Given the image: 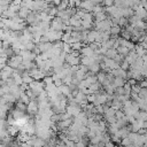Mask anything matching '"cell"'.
<instances>
[{
    "label": "cell",
    "mask_w": 147,
    "mask_h": 147,
    "mask_svg": "<svg viewBox=\"0 0 147 147\" xmlns=\"http://www.w3.org/2000/svg\"><path fill=\"white\" fill-rule=\"evenodd\" d=\"M111 18L108 17L103 21H95V30L98 31H110V28L113 26Z\"/></svg>",
    "instance_id": "obj_1"
},
{
    "label": "cell",
    "mask_w": 147,
    "mask_h": 147,
    "mask_svg": "<svg viewBox=\"0 0 147 147\" xmlns=\"http://www.w3.org/2000/svg\"><path fill=\"white\" fill-rule=\"evenodd\" d=\"M65 23L63 22V20L59 16H55L52 22H51V29L52 30H57V31H64L65 30Z\"/></svg>",
    "instance_id": "obj_2"
},
{
    "label": "cell",
    "mask_w": 147,
    "mask_h": 147,
    "mask_svg": "<svg viewBox=\"0 0 147 147\" xmlns=\"http://www.w3.org/2000/svg\"><path fill=\"white\" fill-rule=\"evenodd\" d=\"M45 86L46 85H44V82H40V80H33L32 83H30L29 84V87L37 94V95H39L41 92H44L45 91Z\"/></svg>",
    "instance_id": "obj_3"
},
{
    "label": "cell",
    "mask_w": 147,
    "mask_h": 147,
    "mask_svg": "<svg viewBox=\"0 0 147 147\" xmlns=\"http://www.w3.org/2000/svg\"><path fill=\"white\" fill-rule=\"evenodd\" d=\"M22 62H23V57H22V55H20V54H14L11 57L8 59L7 64H9L10 67H13L14 69H17V68L22 64Z\"/></svg>",
    "instance_id": "obj_4"
},
{
    "label": "cell",
    "mask_w": 147,
    "mask_h": 147,
    "mask_svg": "<svg viewBox=\"0 0 147 147\" xmlns=\"http://www.w3.org/2000/svg\"><path fill=\"white\" fill-rule=\"evenodd\" d=\"M26 110H28V113L30 115H37L39 113V101H38V99L31 100L29 102V105H28Z\"/></svg>",
    "instance_id": "obj_5"
},
{
    "label": "cell",
    "mask_w": 147,
    "mask_h": 147,
    "mask_svg": "<svg viewBox=\"0 0 147 147\" xmlns=\"http://www.w3.org/2000/svg\"><path fill=\"white\" fill-rule=\"evenodd\" d=\"M29 72H30V75L33 77V79H36V80H41V79H44L45 78V76L47 75L45 71H42L40 68H33V69H31V70H29Z\"/></svg>",
    "instance_id": "obj_6"
},
{
    "label": "cell",
    "mask_w": 147,
    "mask_h": 147,
    "mask_svg": "<svg viewBox=\"0 0 147 147\" xmlns=\"http://www.w3.org/2000/svg\"><path fill=\"white\" fill-rule=\"evenodd\" d=\"M75 99H76V101H77L82 107H84L85 105H87V103H88L87 94H86V93H84L82 90H79V91L75 94Z\"/></svg>",
    "instance_id": "obj_7"
},
{
    "label": "cell",
    "mask_w": 147,
    "mask_h": 147,
    "mask_svg": "<svg viewBox=\"0 0 147 147\" xmlns=\"http://www.w3.org/2000/svg\"><path fill=\"white\" fill-rule=\"evenodd\" d=\"M72 117H76L80 111H82V106L79 103H72V105H69L67 106V110Z\"/></svg>",
    "instance_id": "obj_8"
},
{
    "label": "cell",
    "mask_w": 147,
    "mask_h": 147,
    "mask_svg": "<svg viewBox=\"0 0 147 147\" xmlns=\"http://www.w3.org/2000/svg\"><path fill=\"white\" fill-rule=\"evenodd\" d=\"M106 64V67L109 69V70H113V69H116V68H119L121 67V63L115 61L114 59H110V57H107V56H103V60H102Z\"/></svg>",
    "instance_id": "obj_9"
},
{
    "label": "cell",
    "mask_w": 147,
    "mask_h": 147,
    "mask_svg": "<svg viewBox=\"0 0 147 147\" xmlns=\"http://www.w3.org/2000/svg\"><path fill=\"white\" fill-rule=\"evenodd\" d=\"M14 71H15V69H14L13 67H10L9 64H7L5 68H2V69H1V78H2L3 80H6V79L10 78V77L13 76Z\"/></svg>",
    "instance_id": "obj_10"
},
{
    "label": "cell",
    "mask_w": 147,
    "mask_h": 147,
    "mask_svg": "<svg viewBox=\"0 0 147 147\" xmlns=\"http://www.w3.org/2000/svg\"><path fill=\"white\" fill-rule=\"evenodd\" d=\"M65 62L70 65H78L80 63V59H79V56L75 55L74 53H68L67 57H65Z\"/></svg>",
    "instance_id": "obj_11"
},
{
    "label": "cell",
    "mask_w": 147,
    "mask_h": 147,
    "mask_svg": "<svg viewBox=\"0 0 147 147\" xmlns=\"http://www.w3.org/2000/svg\"><path fill=\"white\" fill-rule=\"evenodd\" d=\"M20 55H22L23 60H30V61H33L37 56L32 51H29V49H21Z\"/></svg>",
    "instance_id": "obj_12"
},
{
    "label": "cell",
    "mask_w": 147,
    "mask_h": 147,
    "mask_svg": "<svg viewBox=\"0 0 147 147\" xmlns=\"http://www.w3.org/2000/svg\"><path fill=\"white\" fill-rule=\"evenodd\" d=\"M94 6H95V3L92 2L91 0H83L79 7H80L82 9H84L85 11H93Z\"/></svg>",
    "instance_id": "obj_13"
},
{
    "label": "cell",
    "mask_w": 147,
    "mask_h": 147,
    "mask_svg": "<svg viewBox=\"0 0 147 147\" xmlns=\"http://www.w3.org/2000/svg\"><path fill=\"white\" fill-rule=\"evenodd\" d=\"M111 74L115 76V77H123V78H127V70H124L123 68H116V69H113L110 70Z\"/></svg>",
    "instance_id": "obj_14"
},
{
    "label": "cell",
    "mask_w": 147,
    "mask_h": 147,
    "mask_svg": "<svg viewBox=\"0 0 147 147\" xmlns=\"http://www.w3.org/2000/svg\"><path fill=\"white\" fill-rule=\"evenodd\" d=\"M80 54L82 56H94L95 55V51L88 45V46H84L82 49H80Z\"/></svg>",
    "instance_id": "obj_15"
},
{
    "label": "cell",
    "mask_w": 147,
    "mask_h": 147,
    "mask_svg": "<svg viewBox=\"0 0 147 147\" xmlns=\"http://www.w3.org/2000/svg\"><path fill=\"white\" fill-rule=\"evenodd\" d=\"M134 14H136L137 16H139V17H140L141 20H144V21H146V20H147V10H146V9H145V7H142V6L137 7V8H136Z\"/></svg>",
    "instance_id": "obj_16"
},
{
    "label": "cell",
    "mask_w": 147,
    "mask_h": 147,
    "mask_svg": "<svg viewBox=\"0 0 147 147\" xmlns=\"http://www.w3.org/2000/svg\"><path fill=\"white\" fill-rule=\"evenodd\" d=\"M98 33H99V31L98 30H92V31H88V33H87V37H86V42H88V44H92V42H95V40H96V37H98Z\"/></svg>",
    "instance_id": "obj_17"
},
{
    "label": "cell",
    "mask_w": 147,
    "mask_h": 147,
    "mask_svg": "<svg viewBox=\"0 0 147 147\" xmlns=\"http://www.w3.org/2000/svg\"><path fill=\"white\" fill-rule=\"evenodd\" d=\"M142 67H144V59L142 57H140V56H138L137 59H136V61L131 64V69H137V70H141L142 69Z\"/></svg>",
    "instance_id": "obj_18"
},
{
    "label": "cell",
    "mask_w": 147,
    "mask_h": 147,
    "mask_svg": "<svg viewBox=\"0 0 147 147\" xmlns=\"http://www.w3.org/2000/svg\"><path fill=\"white\" fill-rule=\"evenodd\" d=\"M59 88H60V92H61L63 95H65L67 98H69L70 95H72V91H71V88H70L69 85L62 84L61 86H59Z\"/></svg>",
    "instance_id": "obj_19"
},
{
    "label": "cell",
    "mask_w": 147,
    "mask_h": 147,
    "mask_svg": "<svg viewBox=\"0 0 147 147\" xmlns=\"http://www.w3.org/2000/svg\"><path fill=\"white\" fill-rule=\"evenodd\" d=\"M69 23H70V25H72V26H80L82 25V18L77 15V14H75V15H72L71 17H70V20H69Z\"/></svg>",
    "instance_id": "obj_20"
},
{
    "label": "cell",
    "mask_w": 147,
    "mask_h": 147,
    "mask_svg": "<svg viewBox=\"0 0 147 147\" xmlns=\"http://www.w3.org/2000/svg\"><path fill=\"white\" fill-rule=\"evenodd\" d=\"M37 45H38V47H39V49H40V52H41V53H42V52H47V51H49V49L53 47V44H52V41H46V42H38Z\"/></svg>",
    "instance_id": "obj_21"
},
{
    "label": "cell",
    "mask_w": 147,
    "mask_h": 147,
    "mask_svg": "<svg viewBox=\"0 0 147 147\" xmlns=\"http://www.w3.org/2000/svg\"><path fill=\"white\" fill-rule=\"evenodd\" d=\"M13 79L15 80V83L16 84H18V85H21V84H23V77H22V72L21 71H18L17 69H15V71H14V74H13Z\"/></svg>",
    "instance_id": "obj_22"
},
{
    "label": "cell",
    "mask_w": 147,
    "mask_h": 147,
    "mask_svg": "<svg viewBox=\"0 0 147 147\" xmlns=\"http://www.w3.org/2000/svg\"><path fill=\"white\" fill-rule=\"evenodd\" d=\"M134 51L137 52L138 56H140V57H142V56H145L147 54V48H145L141 44L140 45H136L134 46Z\"/></svg>",
    "instance_id": "obj_23"
},
{
    "label": "cell",
    "mask_w": 147,
    "mask_h": 147,
    "mask_svg": "<svg viewBox=\"0 0 147 147\" xmlns=\"http://www.w3.org/2000/svg\"><path fill=\"white\" fill-rule=\"evenodd\" d=\"M113 108H115L116 110H118V109H121L122 107H123V102L122 101H119L116 96H114V99L111 100V105H110Z\"/></svg>",
    "instance_id": "obj_24"
},
{
    "label": "cell",
    "mask_w": 147,
    "mask_h": 147,
    "mask_svg": "<svg viewBox=\"0 0 147 147\" xmlns=\"http://www.w3.org/2000/svg\"><path fill=\"white\" fill-rule=\"evenodd\" d=\"M100 68H101L100 62H94L93 64H91V65L88 67V70H90L91 72H93V74H98V72L100 71Z\"/></svg>",
    "instance_id": "obj_25"
},
{
    "label": "cell",
    "mask_w": 147,
    "mask_h": 147,
    "mask_svg": "<svg viewBox=\"0 0 147 147\" xmlns=\"http://www.w3.org/2000/svg\"><path fill=\"white\" fill-rule=\"evenodd\" d=\"M125 83H126V82H125V78H123V77H115V78H114V82H113V84H114L116 87L124 86Z\"/></svg>",
    "instance_id": "obj_26"
},
{
    "label": "cell",
    "mask_w": 147,
    "mask_h": 147,
    "mask_svg": "<svg viewBox=\"0 0 147 147\" xmlns=\"http://www.w3.org/2000/svg\"><path fill=\"white\" fill-rule=\"evenodd\" d=\"M94 18H95V21H103V20L108 18V17H107V13H106L105 10L99 11V13H95V14H94Z\"/></svg>",
    "instance_id": "obj_27"
},
{
    "label": "cell",
    "mask_w": 147,
    "mask_h": 147,
    "mask_svg": "<svg viewBox=\"0 0 147 147\" xmlns=\"http://www.w3.org/2000/svg\"><path fill=\"white\" fill-rule=\"evenodd\" d=\"M122 32V29H121V25H113L110 28V34L111 36H118L119 33Z\"/></svg>",
    "instance_id": "obj_28"
},
{
    "label": "cell",
    "mask_w": 147,
    "mask_h": 147,
    "mask_svg": "<svg viewBox=\"0 0 147 147\" xmlns=\"http://www.w3.org/2000/svg\"><path fill=\"white\" fill-rule=\"evenodd\" d=\"M133 14H134V11H133V8H132V7H126V8H123V16H124V17L130 18V17H131Z\"/></svg>",
    "instance_id": "obj_29"
},
{
    "label": "cell",
    "mask_w": 147,
    "mask_h": 147,
    "mask_svg": "<svg viewBox=\"0 0 147 147\" xmlns=\"http://www.w3.org/2000/svg\"><path fill=\"white\" fill-rule=\"evenodd\" d=\"M118 54V51L116 49V48H109L108 51H107V53L105 54V56H107V57H110V59H115V56Z\"/></svg>",
    "instance_id": "obj_30"
},
{
    "label": "cell",
    "mask_w": 147,
    "mask_h": 147,
    "mask_svg": "<svg viewBox=\"0 0 147 147\" xmlns=\"http://www.w3.org/2000/svg\"><path fill=\"white\" fill-rule=\"evenodd\" d=\"M18 100L22 101V102L25 103V105H29V102L31 101V99H30V96L26 94V92H22V94H21V96H20Z\"/></svg>",
    "instance_id": "obj_31"
},
{
    "label": "cell",
    "mask_w": 147,
    "mask_h": 147,
    "mask_svg": "<svg viewBox=\"0 0 147 147\" xmlns=\"http://www.w3.org/2000/svg\"><path fill=\"white\" fill-rule=\"evenodd\" d=\"M117 51H118V53L122 54L123 56H126V55L130 53V49H129L127 47H125V46H121V45L117 47Z\"/></svg>",
    "instance_id": "obj_32"
},
{
    "label": "cell",
    "mask_w": 147,
    "mask_h": 147,
    "mask_svg": "<svg viewBox=\"0 0 147 147\" xmlns=\"http://www.w3.org/2000/svg\"><path fill=\"white\" fill-rule=\"evenodd\" d=\"M96 77H98V82H99V83H101V84H102V83L108 78V77H107V74H106L105 71H99V72H98V75H96Z\"/></svg>",
    "instance_id": "obj_33"
},
{
    "label": "cell",
    "mask_w": 147,
    "mask_h": 147,
    "mask_svg": "<svg viewBox=\"0 0 147 147\" xmlns=\"http://www.w3.org/2000/svg\"><path fill=\"white\" fill-rule=\"evenodd\" d=\"M71 38H72V36H71V33H70V32H64V33H63V36H62V41L71 44Z\"/></svg>",
    "instance_id": "obj_34"
},
{
    "label": "cell",
    "mask_w": 147,
    "mask_h": 147,
    "mask_svg": "<svg viewBox=\"0 0 147 147\" xmlns=\"http://www.w3.org/2000/svg\"><path fill=\"white\" fill-rule=\"evenodd\" d=\"M69 7V0H62L60 2V5L57 6L59 10H63V9H67Z\"/></svg>",
    "instance_id": "obj_35"
},
{
    "label": "cell",
    "mask_w": 147,
    "mask_h": 147,
    "mask_svg": "<svg viewBox=\"0 0 147 147\" xmlns=\"http://www.w3.org/2000/svg\"><path fill=\"white\" fill-rule=\"evenodd\" d=\"M62 51H64L65 53H71V52H72V47H71V44H69V42H64V41H63Z\"/></svg>",
    "instance_id": "obj_36"
},
{
    "label": "cell",
    "mask_w": 147,
    "mask_h": 147,
    "mask_svg": "<svg viewBox=\"0 0 147 147\" xmlns=\"http://www.w3.org/2000/svg\"><path fill=\"white\" fill-rule=\"evenodd\" d=\"M121 145H124V146H133V141H132L129 137H125V138L122 139Z\"/></svg>",
    "instance_id": "obj_37"
},
{
    "label": "cell",
    "mask_w": 147,
    "mask_h": 147,
    "mask_svg": "<svg viewBox=\"0 0 147 147\" xmlns=\"http://www.w3.org/2000/svg\"><path fill=\"white\" fill-rule=\"evenodd\" d=\"M121 34H122V37H123L124 39H129V40H131V37H132V33H131L130 31H127L126 29H125V30H122V32H121Z\"/></svg>",
    "instance_id": "obj_38"
},
{
    "label": "cell",
    "mask_w": 147,
    "mask_h": 147,
    "mask_svg": "<svg viewBox=\"0 0 147 147\" xmlns=\"http://www.w3.org/2000/svg\"><path fill=\"white\" fill-rule=\"evenodd\" d=\"M139 96L147 100V87H141L139 91Z\"/></svg>",
    "instance_id": "obj_39"
},
{
    "label": "cell",
    "mask_w": 147,
    "mask_h": 147,
    "mask_svg": "<svg viewBox=\"0 0 147 147\" xmlns=\"http://www.w3.org/2000/svg\"><path fill=\"white\" fill-rule=\"evenodd\" d=\"M44 83H45V85H48V84L54 83L53 76H52V75H46V76H45V78H44Z\"/></svg>",
    "instance_id": "obj_40"
},
{
    "label": "cell",
    "mask_w": 147,
    "mask_h": 147,
    "mask_svg": "<svg viewBox=\"0 0 147 147\" xmlns=\"http://www.w3.org/2000/svg\"><path fill=\"white\" fill-rule=\"evenodd\" d=\"M127 24H129V18H127V17H124V16H123V17L119 18V24H118V25H121V26H126Z\"/></svg>",
    "instance_id": "obj_41"
},
{
    "label": "cell",
    "mask_w": 147,
    "mask_h": 147,
    "mask_svg": "<svg viewBox=\"0 0 147 147\" xmlns=\"http://www.w3.org/2000/svg\"><path fill=\"white\" fill-rule=\"evenodd\" d=\"M102 10H105V9H103V8L100 6V3H99V5H95V6H94V8H93V11H92V13H93V14H95V13H99V11H102Z\"/></svg>",
    "instance_id": "obj_42"
},
{
    "label": "cell",
    "mask_w": 147,
    "mask_h": 147,
    "mask_svg": "<svg viewBox=\"0 0 147 147\" xmlns=\"http://www.w3.org/2000/svg\"><path fill=\"white\" fill-rule=\"evenodd\" d=\"M114 1H115V0H102V3L107 7V6H111V5H114Z\"/></svg>",
    "instance_id": "obj_43"
},
{
    "label": "cell",
    "mask_w": 147,
    "mask_h": 147,
    "mask_svg": "<svg viewBox=\"0 0 147 147\" xmlns=\"http://www.w3.org/2000/svg\"><path fill=\"white\" fill-rule=\"evenodd\" d=\"M14 0H0V3L1 5H10Z\"/></svg>",
    "instance_id": "obj_44"
},
{
    "label": "cell",
    "mask_w": 147,
    "mask_h": 147,
    "mask_svg": "<svg viewBox=\"0 0 147 147\" xmlns=\"http://www.w3.org/2000/svg\"><path fill=\"white\" fill-rule=\"evenodd\" d=\"M139 84H140V86H141V87H147V78H146L145 80H141Z\"/></svg>",
    "instance_id": "obj_45"
},
{
    "label": "cell",
    "mask_w": 147,
    "mask_h": 147,
    "mask_svg": "<svg viewBox=\"0 0 147 147\" xmlns=\"http://www.w3.org/2000/svg\"><path fill=\"white\" fill-rule=\"evenodd\" d=\"M92 2H94L95 5H99V3H101L102 2V0H91Z\"/></svg>",
    "instance_id": "obj_46"
}]
</instances>
